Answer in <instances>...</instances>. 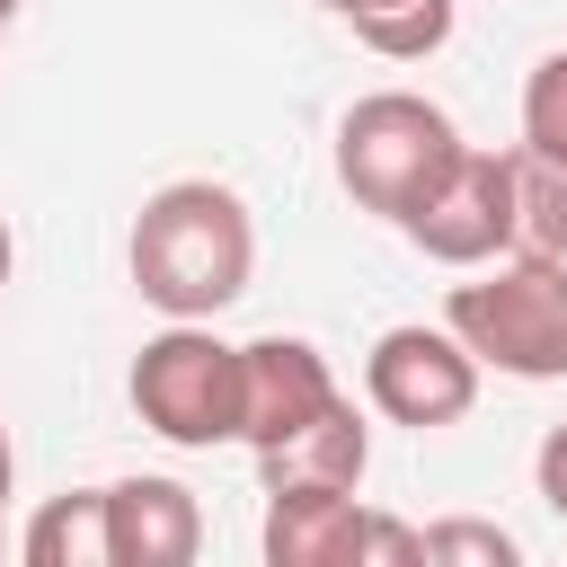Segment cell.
Here are the masks:
<instances>
[{
    "label": "cell",
    "mask_w": 567,
    "mask_h": 567,
    "mask_svg": "<svg viewBox=\"0 0 567 567\" xmlns=\"http://www.w3.org/2000/svg\"><path fill=\"white\" fill-rule=\"evenodd\" d=\"M133 292L159 319H221L248 275H257V221L230 186L213 177H168L142 213H133Z\"/></svg>",
    "instance_id": "6da1fadb"
},
{
    "label": "cell",
    "mask_w": 567,
    "mask_h": 567,
    "mask_svg": "<svg viewBox=\"0 0 567 567\" xmlns=\"http://www.w3.org/2000/svg\"><path fill=\"white\" fill-rule=\"evenodd\" d=\"M443 328L505 381H567V257H487L478 284L443 292Z\"/></svg>",
    "instance_id": "7a4b0ae2"
},
{
    "label": "cell",
    "mask_w": 567,
    "mask_h": 567,
    "mask_svg": "<svg viewBox=\"0 0 567 567\" xmlns=\"http://www.w3.org/2000/svg\"><path fill=\"white\" fill-rule=\"evenodd\" d=\"M452 159H461V124L416 89H372L337 115V186L381 221H408Z\"/></svg>",
    "instance_id": "3957f363"
},
{
    "label": "cell",
    "mask_w": 567,
    "mask_h": 567,
    "mask_svg": "<svg viewBox=\"0 0 567 567\" xmlns=\"http://www.w3.org/2000/svg\"><path fill=\"white\" fill-rule=\"evenodd\" d=\"M124 390H133V416L177 452L239 443V346L213 337V319H168L159 337H142Z\"/></svg>",
    "instance_id": "277c9868"
},
{
    "label": "cell",
    "mask_w": 567,
    "mask_h": 567,
    "mask_svg": "<svg viewBox=\"0 0 567 567\" xmlns=\"http://www.w3.org/2000/svg\"><path fill=\"white\" fill-rule=\"evenodd\" d=\"M363 399L372 416L408 425V434H434V425H461L478 408V354L452 337V328H381L372 354H363Z\"/></svg>",
    "instance_id": "5b68a950"
},
{
    "label": "cell",
    "mask_w": 567,
    "mask_h": 567,
    "mask_svg": "<svg viewBox=\"0 0 567 567\" xmlns=\"http://www.w3.org/2000/svg\"><path fill=\"white\" fill-rule=\"evenodd\" d=\"M434 266H487L514 257V151H478L461 142V159L443 168V186L399 221Z\"/></svg>",
    "instance_id": "8992f818"
},
{
    "label": "cell",
    "mask_w": 567,
    "mask_h": 567,
    "mask_svg": "<svg viewBox=\"0 0 567 567\" xmlns=\"http://www.w3.org/2000/svg\"><path fill=\"white\" fill-rule=\"evenodd\" d=\"M337 372L310 337H248L239 346V443L266 452L284 434H301L319 408H337Z\"/></svg>",
    "instance_id": "52a82bcc"
},
{
    "label": "cell",
    "mask_w": 567,
    "mask_h": 567,
    "mask_svg": "<svg viewBox=\"0 0 567 567\" xmlns=\"http://www.w3.org/2000/svg\"><path fill=\"white\" fill-rule=\"evenodd\" d=\"M106 496V567H186L204 549V505L186 478H115Z\"/></svg>",
    "instance_id": "ba28073f"
},
{
    "label": "cell",
    "mask_w": 567,
    "mask_h": 567,
    "mask_svg": "<svg viewBox=\"0 0 567 567\" xmlns=\"http://www.w3.org/2000/svg\"><path fill=\"white\" fill-rule=\"evenodd\" d=\"M363 496L354 487H266V567H363Z\"/></svg>",
    "instance_id": "9c48e42d"
},
{
    "label": "cell",
    "mask_w": 567,
    "mask_h": 567,
    "mask_svg": "<svg viewBox=\"0 0 567 567\" xmlns=\"http://www.w3.org/2000/svg\"><path fill=\"white\" fill-rule=\"evenodd\" d=\"M363 470H372V425L354 416V399L319 408L301 434H284V443L257 452L266 487H363Z\"/></svg>",
    "instance_id": "30bf717a"
},
{
    "label": "cell",
    "mask_w": 567,
    "mask_h": 567,
    "mask_svg": "<svg viewBox=\"0 0 567 567\" xmlns=\"http://www.w3.org/2000/svg\"><path fill=\"white\" fill-rule=\"evenodd\" d=\"M18 558H27V567H106V496H97V487L44 496L35 523L18 532Z\"/></svg>",
    "instance_id": "8fae6325"
},
{
    "label": "cell",
    "mask_w": 567,
    "mask_h": 567,
    "mask_svg": "<svg viewBox=\"0 0 567 567\" xmlns=\"http://www.w3.org/2000/svg\"><path fill=\"white\" fill-rule=\"evenodd\" d=\"M337 27H354L381 62H425L452 35V0H319Z\"/></svg>",
    "instance_id": "7c38bea8"
},
{
    "label": "cell",
    "mask_w": 567,
    "mask_h": 567,
    "mask_svg": "<svg viewBox=\"0 0 567 567\" xmlns=\"http://www.w3.org/2000/svg\"><path fill=\"white\" fill-rule=\"evenodd\" d=\"M514 248L523 257H567V159L514 142Z\"/></svg>",
    "instance_id": "4fadbf2b"
},
{
    "label": "cell",
    "mask_w": 567,
    "mask_h": 567,
    "mask_svg": "<svg viewBox=\"0 0 567 567\" xmlns=\"http://www.w3.org/2000/svg\"><path fill=\"white\" fill-rule=\"evenodd\" d=\"M523 142L549 151V159H567V44L540 53L532 80H523Z\"/></svg>",
    "instance_id": "5bb4252c"
},
{
    "label": "cell",
    "mask_w": 567,
    "mask_h": 567,
    "mask_svg": "<svg viewBox=\"0 0 567 567\" xmlns=\"http://www.w3.org/2000/svg\"><path fill=\"white\" fill-rule=\"evenodd\" d=\"M452 558H478V567H514L523 540L505 523H425V567H452Z\"/></svg>",
    "instance_id": "9a60e30c"
},
{
    "label": "cell",
    "mask_w": 567,
    "mask_h": 567,
    "mask_svg": "<svg viewBox=\"0 0 567 567\" xmlns=\"http://www.w3.org/2000/svg\"><path fill=\"white\" fill-rule=\"evenodd\" d=\"M532 478H540V505L567 523V425H549V434H540V452H532Z\"/></svg>",
    "instance_id": "2e32d148"
},
{
    "label": "cell",
    "mask_w": 567,
    "mask_h": 567,
    "mask_svg": "<svg viewBox=\"0 0 567 567\" xmlns=\"http://www.w3.org/2000/svg\"><path fill=\"white\" fill-rule=\"evenodd\" d=\"M9 487H18V443H9V416H0V514H9ZM9 540V532H0Z\"/></svg>",
    "instance_id": "e0dca14e"
},
{
    "label": "cell",
    "mask_w": 567,
    "mask_h": 567,
    "mask_svg": "<svg viewBox=\"0 0 567 567\" xmlns=\"http://www.w3.org/2000/svg\"><path fill=\"white\" fill-rule=\"evenodd\" d=\"M9 266H18V239H9V221H0V292H9Z\"/></svg>",
    "instance_id": "ac0fdd59"
},
{
    "label": "cell",
    "mask_w": 567,
    "mask_h": 567,
    "mask_svg": "<svg viewBox=\"0 0 567 567\" xmlns=\"http://www.w3.org/2000/svg\"><path fill=\"white\" fill-rule=\"evenodd\" d=\"M0 18H18V0H0Z\"/></svg>",
    "instance_id": "d6986e66"
},
{
    "label": "cell",
    "mask_w": 567,
    "mask_h": 567,
    "mask_svg": "<svg viewBox=\"0 0 567 567\" xmlns=\"http://www.w3.org/2000/svg\"><path fill=\"white\" fill-rule=\"evenodd\" d=\"M0 35H9V18H0Z\"/></svg>",
    "instance_id": "ffe728a7"
}]
</instances>
